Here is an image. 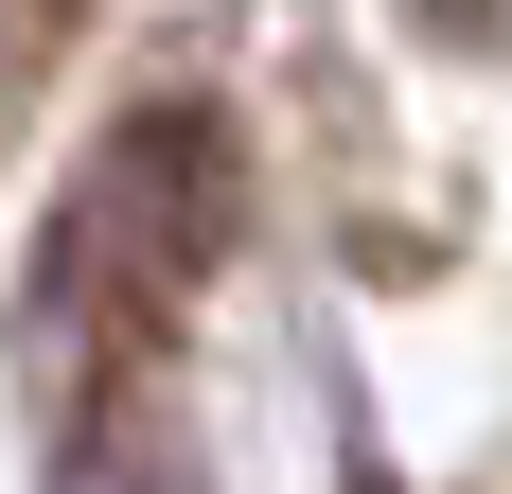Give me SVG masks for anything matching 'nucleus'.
Wrapping results in <instances>:
<instances>
[{
    "label": "nucleus",
    "mask_w": 512,
    "mask_h": 494,
    "mask_svg": "<svg viewBox=\"0 0 512 494\" xmlns=\"http://www.w3.org/2000/svg\"><path fill=\"white\" fill-rule=\"evenodd\" d=\"M442 36H495V0H442Z\"/></svg>",
    "instance_id": "f257e3e1"
}]
</instances>
